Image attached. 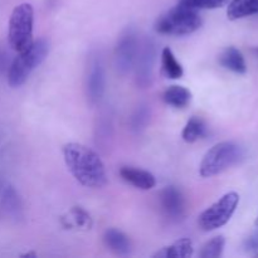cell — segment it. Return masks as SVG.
Masks as SVG:
<instances>
[{
    "instance_id": "7c38bea8",
    "label": "cell",
    "mask_w": 258,
    "mask_h": 258,
    "mask_svg": "<svg viewBox=\"0 0 258 258\" xmlns=\"http://www.w3.org/2000/svg\"><path fill=\"white\" fill-rule=\"evenodd\" d=\"M106 247L118 256H126L131 252V241L123 232L116 228H108L103 234Z\"/></svg>"
},
{
    "instance_id": "6da1fadb",
    "label": "cell",
    "mask_w": 258,
    "mask_h": 258,
    "mask_svg": "<svg viewBox=\"0 0 258 258\" xmlns=\"http://www.w3.org/2000/svg\"><path fill=\"white\" fill-rule=\"evenodd\" d=\"M63 158L73 178L87 188H102L107 184V174L100 156L87 146L70 143L63 146Z\"/></svg>"
},
{
    "instance_id": "83f0119b",
    "label": "cell",
    "mask_w": 258,
    "mask_h": 258,
    "mask_svg": "<svg viewBox=\"0 0 258 258\" xmlns=\"http://www.w3.org/2000/svg\"><path fill=\"white\" fill-rule=\"evenodd\" d=\"M256 226H258V217H257V221H256Z\"/></svg>"
},
{
    "instance_id": "7402d4cb",
    "label": "cell",
    "mask_w": 258,
    "mask_h": 258,
    "mask_svg": "<svg viewBox=\"0 0 258 258\" xmlns=\"http://www.w3.org/2000/svg\"><path fill=\"white\" fill-rule=\"evenodd\" d=\"M224 246H226V239H224L223 236L214 237V238H212L211 241H208L203 247H202L201 252H199V257L201 258L221 257L224 251Z\"/></svg>"
},
{
    "instance_id": "5b68a950",
    "label": "cell",
    "mask_w": 258,
    "mask_h": 258,
    "mask_svg": "<svg viewBox=\"0 0 258 258\" xmlns=\"http://www.w3.org/2000/svg\"><path fill=\"white\" fill-rule=\"evenodd\" d=\"M33 25H34V9L32 4L22 3L17 5L10 15L9 28H8L9 44L15 52H23L34 42Z\"/></svg>"
},
{
    "instance_id": "44dd1931",
    "label": "cell",
    "mask_w": 258,
    "mask_h": 258,
    "mask_svg": "<svg viewBox=\"0 0 258 258\" xmlns=\"http://www.w3.org/2000/svg\"><path fill=\"white\" fill-rule=\"evenodd\" d=\"M150 108L148 105H140L134 113L131 115L130 118V128L134 133H141L144 128L148 126L149 121H150Z\"/></svg>"
},
{
    "instance_id": "5bb4252c",
    "label": "cell",
    "mask_w": 258,
    "mask_h": 258,
    "mask_svg": "<svg viewBox=\"0 0 258 258\" xmlns=\"http://www.w3.org/2000/svg\"><path fill=\"white\" fill-rule=\"evenodd\" d=\"M194 252L193 242L189 238H180L170 246H166L156 252L153 257L159 258H186Z\"/></svg>"
},
{
    "instance_id": "2e32d148",
    "label": "cell",
    "mask_w": 258,
    "mask_h": 258,
    "mask_svg": "<svg viewBox=\"0 0 258 258\" xmlns=\"http://www.w3.org/2000/svg\"><path fill=\"white\" fill-rule=\"evenodd\" d=\"M163 101L175 108H184L190 103L191 92L183 86H170L163 92Z\"/></svg>"
},
{
    "instance_id": "603a6c76",
    "label": "cell",
    "mask_w": 258,
    "mask_h": 258,
    "mask_svg": "<svg viewBox=\"0 0 258 258\" xmlns=\"http://www.w3.org/2000/svg\"><path fill=\"white\" fill-rule=\"evenodd\" d=\"M227 3L228 0H178V4L194 10L217 9L224 7Z\"/></svg>"
},
{
    "instance_id": "ba28073f",
    "label": "cell",
    "mask_w": 258,
    "mask_h": 258,
    "mask_svg": "<svg viewBox=\"0 0 258 258\" xmlns=\"http://www.w3.org/2000/svg\"><path fill=\"white\" fill-rule=\"evenodd\" d=\"M106 91V71L103 58L98 50H93L86 68V96L90 105L95 106L102 100Z\"/></svg>"
},
{
    "instance_id": "ffe728a7",
    "label": "cell",
    "mask_w": 258,
    "mask_h": 258,
    "mask_svg": "<svg viewBox=\"0 0 258 258\" xmlns=\"http://www.w3.org/2000/svg\"><path fill=\"white\" fill-rule=\"evenodd\" d=\"M2 211L4 212L7 216H12V217L19 216V212H20L19 197H18L17 191H15L12 186L5 189L4 196H3V201H2Z\"/></svg>"
},
{
    "instance_id": "e0dca14e",
    "label": "cell",
    "mask_w": 258,
    "mask_h": 258,
    "mask_svg": "<svg viewBox=\"0 0 258 258\" xmlns=\"http://www.w3.org/2000/svg\"><path fill=\"white\" fill-rule=\"evenodd\" d=\"M161 72L170 80H178L184 75L183 66L179 63L175 54L169 47H165L161 50Z\"/></svg>"
},
{
    "instance_id": "9a60e30c",
    "label": "cell",
    "mask_w": 258,
    "mask_h": 258,
    "mask_svg": "<svg viewBox=\"0 0 258 258\" xmlns=\"http://www.w3.org/2000/svg\"><path fill=\"white\" fill-rule=\"evenodd\" d=\"M258 14V0H231L227 8V17L231 20Z\"/></svg>"
},
{
    "instance_id": "484cf974",
    "label": "cell",
    "mask_w": 258,
    "mask_h": 258,
    "mask_svg": "<svg viewBox=\"0 0 258 258\" xmlns=\"http://www.w3.org/2000/svg\"><path fill=\"white\" fill-rule=\"evenodd\" d=\"M7 64V54L4 53V50L0 49V71L5 67Z\"/></svg>"
},
{
    "instance_id": "52a82bcc",
    "label": "cell",
    "mask_w": 258,
    "mask_h": 258,
    "mask_svg": "<svg viewBox=\"0 0 258 258\" xmlns=\"http://www.w3.org/2000/svg\"><path fill=\"white\" fill-rule=\"evenodd\" d=\"M139 37L136 28L130 25L121 32L115 45V67L118 75L126 76L134 68L139 50Z\"/></svg>"
},
{
    "instance_id": "d6986e66",
    "label": "cell",
    "mask_w": 258,
    "mask_h": 258,
    "mask_svg": "<svg viewBox=\"0 0 258 258\" xmlns=\"http://www.w3.org/2000/svg\"><path fill=\"white\" fill-rule=\"evenodd\" d=\"M113 133V121L112 116L108 112H103L97 118V125H96V143L97 145L106 146L108 140L112 138Z\"/></svg>"
},
{
    "instance_id": "9c48e42d",
    "label": "cell",
    "mask_w": 258,
    "mask_h": 258,
    "mask_svg": "<svg viewBox=\"0 0 258 258\" xmlns=\"http://www.w3.org/2000/svg\"><path fill=\"white\" fill-rule=\"evenodd\" d=\"M156 62V44L155 40L150 37H146L139 44L138 55L135 63L136 83L139 87L146 88L151 85L154 73V66Z\"/></svg>"
},
{
    "instance_id": "ac0fdd59",
    "label": "cell",
    "mask_w": 258,
    "mask_h": 258,
    "mask_svg": "<svg viewBox=\"0 0 258 258\" xmlns=\"http://www.w3.org/2000/svg\"><path fill=\"white\" fill-rule=\"evenodd\" d=\"M207 134V126L206 122L202 120L201 117H197L193 116L188 122L185 123L183 128V133H181V138L185 143H196L199 139L204 138Z\"/></svg>"
},
{
    "instance_id": "4316f807",
    "label": "cell",
    "mask_w": 258,
    "mask_h": 258,
    "mask_svg": "<svg viewBox=\"0 0 258 258\" xmlns=\"http://www.w3.org/2000/svg\"><path fill=\"white\" fill-rule=\"evenodd\" d=\"M251 52H252V54H253V57L256 58V60L258 62V47H254V48H252L251 49Z\"/></svg>"
},
{
    "instance_id": "8fae6325",
    "label": "cell",
    "mask_w": 258,
    "mask_h": 258,
    "mask_svg": "<svg viewBox=\"0 0 258 258\" xmlns=\"http://www.w3.org/2000/svg\"><path fill=\"white\" fill-rule=\"evenodd\" d=\"M120 176L123 181L141 190H150L156 185L155 176L148 170L134 166H122L120 169Z\"/></svg>"
},
{
    "instance_id": "d4e9b609",
    "label": "cell",
    "mask_w": 258,
    "mask_h": 258,
    "mask_svg": "<svg viewBox=\"0 0 258 258\" xmlns=\"http://www.w3.org/2000/svg\"><path fill=\"white\" fill-rule=\"evenodd\" d=\"M72 214H73V218H75V221L77 222L78 226H87V224L90 226L91 218L85 211H82L81 208H75L72 211Z\"/></svg>"
},
{
    "instance_id": "3957f363",
    "label": "cell",
    "mask_w": 258,
    "mask_h": 258,
    "mask_svg": "<svg viewBox=\"0 0 258 258\" xmlns=\"http://www.w3.org/2000/svg\"><path fill=\"white\" fill-rule=\"evenodd\" d=\"M48 52L49 43L44 38H40L34 40L27 49L18 53L8 71V83L10 87L17 88L24 85L33 71L45 59Z\"/></svg>"
},
{
    "instance_id": "cb8c5ba5",
    "label": "cell",
    "mask_w": 258,
    "mask_h": 258,
    "mask_svg": "<svg viewBox=\"0 0 258 258\" xmlns=\"http://www.w3.org/2000/svg\"><path fill=\"white\" fill-rule=\"evenodd\" d=\"M243 248L249 256L258 257V228L251 234V236L247 237V239L243 243Z\"/></svg>"
},
{
    "instance_id": "7a4b0ae2",
    "label": "cell",
    "mask_w": 258,
    "mask_h": 258,
    "mask_svg": "<svg viewBox=\"0 0 258 258\" xmlns=\"http://www.w3.org/2000/svg\"><path fill=\"white\" fill-rule=\"evenodd\" d=\"M246 156L242 145L236 141H222L209 149L199 166V174L203 178H212L233 166L238 165Z\"/></svg>"
},
{
    "instance_id": "30bf717a",
    "label": "cell",
    "mask_w": 258,
    "mask_h": 258,
    "mask_svg": "<svg viewBox=\"0 0 258 258\" xmlns=\"http://www.w3.org/2000/svg\"><path fill=\"white\" fill-rule=\"evenodd\" d=\"M159 204L164 216L170 221H179L185 213V199L180 189L176 186H166L160 191Z\"/></svg>"
},
{
    "instance_id": "4fadbf2b",
    "label": "cell",
    "mask_w": 258,
    "mask_h": 258,
    "mask_svg": "<svg viewBox=\"0 0 258 258\" xmlns=\"http://www.w3.org/2000/svg\"><path fill=\"white\" fill-rule=\"evenodd\" d=\"M219 63L227 70L238 75L247 72V63L241 50L236 47H228L219 55Z\"/></svg>"
},
{
    "instance_id": "277c9868",
    "label": "cell",
    "mask_w": 258,
    "mask_h": 258,
    "mask_svg": "<svg viewBox=\"0 0 258 258\" xmlns=\"http://www.w3.org/2000/svg\"><path fill=\"white\" fill-rule=\"evenodd\" d=\"M202 23L203 20L197 10L178 4L156 19L154 29L164 35H188L197 32Z\"/></svg>"
},
{
    "instance_id": "8992f818",
    "label": "cell",
    "mask_w": 258,
    "mask_h": 258,
    "mask_svg": "<svg viewBox=\"0 0 258 258\" xmlns=\"http://www.w3.org/2000/svg\"><path fill=\"white\" fill-rule=\"evenodd\" d=\"M239 203V196L236 191H229L219 198L216 203L207 208L199 216L198 224L204 232L216 231L229 222Z\"/></svg>"
}]
</instances>
